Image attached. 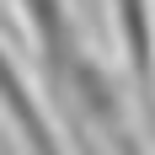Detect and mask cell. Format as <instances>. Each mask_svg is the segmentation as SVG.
Returning <instances> with one entry per match:
<instances>
[{
	"label": "cell",
	"mask_w": 155,
	"mask_h": 155,
	"mask_svg": "<svg viewBox=\"0 0 155 155\" xmlns=\"http://www.w3.org/2000/svg\"><path fill=\"white\" fill-rule=\"evenodd\" d=\"M21 27H27V43L38 48V70H43V96L48 107L64 118V91H70V64L80 59V21L70 0H11Z\"/></svg>",
	"instance_id": "obj_1"
},
{
	"label": "cell",
	"mask_w": 155,
	"mask_h": 155,
	"mask_svg": "<svg viewBox=\"0 0 155 155\" xmlns=\"http://www.w3.org/2000/svg\"><path fill=\"white\" fill-rule=\"evenodd\" d=\"M0 112H5V123H11V134L21 139L27 155H70V144H64L48 102L38 96V86L27 80V70L16 64V54L5 48V38H0Z\"/></svg>",
	"instance_id": "obj_2"
},
{
	"label": "cell",
	"mask_w": 155,
	"mask_h": 155,
	"mask_svg": "<svg viewBox=\"0 0 155 155\" xmlns=\"http://www.w3.org/2000/svg\"><path fill=\"white\" fill-rule=\"evenodd\" d=\"M107 16H112L134 91L155 96V0H107Z\"/></svg>",
	"instance_id": "obj_3"
},
{
	"label": "cell",
	"mask_w": 155,
	"mask_h": 155,
	"mask_svg": "<svg viewBox=\"0 0 155 155\" xmlns=\"http://www.w3.org/2000/svg\"><path fill=\"white\" fill-rule=\"evenodd\" d=\"M102 139L112 144V155H150V150H144V139L134 134V128H128V118H123V123H112Z\"/></svg>",
	"instance_id": "obj_4"
}]
</instances>
